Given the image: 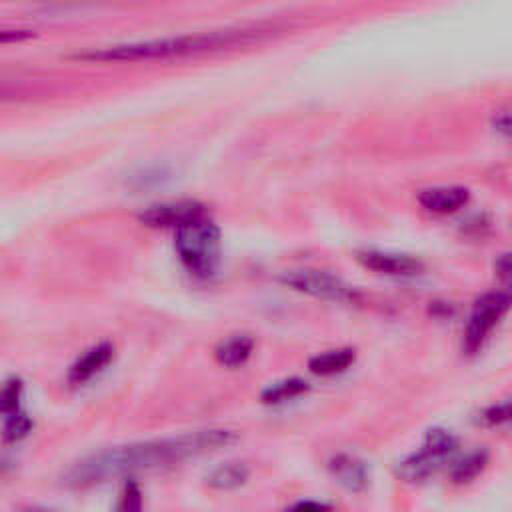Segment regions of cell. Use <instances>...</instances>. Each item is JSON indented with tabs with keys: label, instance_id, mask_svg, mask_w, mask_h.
<instances>
[{
	"label": "cell",
	"instance_id": "6da1fadb",
	"mask_svg": "<svg viewBox=\"0 0 512 512\" xmlns=\"http://www.w3.org/2000/svg\"><path fill=\"white\" fill-rule=\"evenodd\" d=\"M236 440L238 434L234 430L202 428L194 432L114 446L76 462L66 472L64 482L72 488H88L114 478H130L136 472L160 470L208 452H216L234 444Z\"/></svg>",
	"mask_w": 512,
	"mask_h": 512
},
{
	"label": "cell",
	"instance_id": "7a4b0ae2",
	"mask_svg": "<svg viewBox=\"0 0 512 512\" xmlns=\"http://www.w3.org/2000/svg\"><path fill=\"white\" fill-rule=\"evenodd\" d=\"M260 34H262L260 30H244V28L214 30V32H202V34H182V36H168V38H156V40L92 48V50L74 54V58L90 60V62L170 58V56H184V54H198V52L230 48L236 44H248V42L256 40Z\"/></svg>",
	"mask_w": 512,
	"mask_h": 512
},
{
	"label": "cell",
	"instance_id": "3957f363",
	"mask_svg": "<svg viewBox=\"0 0 512 512\" xmlns=\"http://www.w3.org/2000/svg\"><path fill=\"white\" fill-rule=\"evenodd\" d=\"M176 254L196 278H210L220 264V228L204 214L176 228Z\"/></svg>",
	"mask_w": 512,
	"mask_h": 512
},
{
	"label": "cell",
	"instance_id": "277c9868",
	"mask_svg": "<svg viewBox=\"0 0 512 512\" xmlns=\"http://www.w3.org/2000/svg\"><path fill=\"white\" fill-rule=\"evenodd\" d=\"M458 448L456 436L446 428H430L420 448L396 464V476L408 484H416L432 476Z\"/></svg>",
	"mask_w": 512,
	"mask_h": 512
},
{
	"label": "cell",
	"instance_id": "5b68a950",
	"mask_svg": "<svg viewBox=\"0 0 512 512\" xmlns=\"http://www.w3.org/2000/svg\"><path fill=\"white\" fill-rule=\"evenodd\" d=\"M280 282L296 292H302V294H308V296H314L320 300H328V302L354 304L360 300V294L354 286H350L342 278H338L326 270H318V268L286 270L280 274Z\"/></svg>",
	"mask_w": 512,
	"mask_h": 512
},
{
	"label": "cell",
	"instance_id": "8992f818",
	"mask_svg": "<svg viewBox=\"0 0 512 512\" xmlns=\"http://www.w3.org/2000/svg\"><path fill=\"white\" fill-rule=\"evenodd\" d=\"M508 308H510V296L502 290L486 292L474 302L464 328V342H462L468 354H476L482 348L488 334L502 320Z\"/></svg>",
	"mask_w": 512,
	"mask_h": 512
},
{
	"label": "cell",
	"instance_id": "52a82bcc",
	"mask_svg": "<svg viewBox=\"0 0 512 512\" xmlns=\"http://www.w3.org/2000/svg\"><path fill=\"white\" fill-rule=\"evenodd\" d=\"M206 214V208L194 200L180 202H164L148 206L140 214V222L152 228H180L190 220H196Z\"/></svg>",
	"mask_w": 512,
	"mask_h": 512
},
{
	"label": "cell",
	"instance_id": "ba28073f",
	"mask_svg": "<svg viewBox=\"0 0 512 512\" xmlns=\"http://www.w3.org/2000/svg\"><path fill=\"white\" fill-rule=\"evenodd\" d=\"M356 258L364 268L374 270L378 274H388V276H414L424 268V264L416 256L404 254V252L362 250L358 252Z\"/></svg>",
	"mask_w": 512,
	"mask_h": 512
},
{
	"label": "cell",
	"instance_id": "9c48e42d",
	"mask_svg": "<svg viewBox=\"0 0 512 512\" xmlns=\"http://www.w3.org/2000/svg\"><path fill=\"white\" fill-rule=\"evenodd\" d=\"M330 476L334 478L336 484H340L344 490L360 494L368 488L370 484V470L368 464L348 452H336L328 458L326 464Z\"/></svg>",
	"mask_w": 512,
	"mask_h": 512
},
{
	"label": "cell",
	"instance_id": "30bf717a",
	"mask_svg": "<svg viewBox=\"0 0 512 512\" xmlns=\"http://www.w3.org/2000/svg\"><path fill=\"white\" fill-rule=\"evenodd\" d=\"M114 360V346L110 342H98L84 350L68 368V384L70 386H82L90 382L94 376H98L110 362Z\"/></svg>",
	"mask_w": 512,
	"mask_h": 512
},
{
	"label": "cell",
	"instance_id": "8fae6325",
	"mask_svg": "<svg viewBox=\"0 0 512 512\" xmlns=\"http://www.w3.org/2000/svg\"><path fill=\"white\" fill-rule=\"evenodd\" d=\"M470 194L464 186H434L418 194V202L434 214H452L468 202Z\"/></svg>",
	"mask_w": 512,
	"mask_h": 512
},
{
	"label": "cell",
	"instance_id": "7c38bea8",
	"mask_svg": "<svg viewBox=\"0 0 512 512\" xmlns=\"http://www.w3.org/2000/svg\"><path fill=\"white\" fill-rule=\"evenodd\" d=\"M254 338L248 334H232L222 338L214 348V358L220 366L240 368L252 356Z\"/></svg>",
	"mask_w": 512,
	"mask_h": 512
},
{
	"label": "cell",
	"instance_id": "4fadbf2b",
	"mask_svg": "<svg viewBox=\"0 0 512 512\" xmlns=\"http://www.w3.org/2000/svg\"><path fill=\"white\" fill-rule=\"evenodd\" d=\"M356 360V350L350 346L324 350L308 360V370L316 376H334L348 370Z\"/></svg>",
	"mask_w": 512,
	"mask_h": 512
},
{
	"label": "cell",
	"instance_id": "5bb4252c",
	"mask_svg": "<svg viewBox=\"0 0 512 512\" xmlns=\"http://www.w3.org/2000/svg\"><path fill=\"white\" fill-rule=\"evenodd\" d=\"M250 478V468L244 462H224L206 474V484L212 490L230 492L244 486Z\"/></svg>",
	"mask_w": 512,
	"mask_h": 512
},
{
	"label": "cell",
	"instance_id": "9a60e30c",
	"mask_svg": "<svg viewBox=\"0 0 512 512\" xmlns=\"http://www.w3.org/2000/svg\"><path fill=\"white\" fill-rule=\"evenodd\" d=\"M310 384L298 376H290V378H282L276 380L272 384H268L262 392H260V400L264 404H280L286 400H292L304 392H308Z\"/></svg>",
	"mask_w": 512,
	"mask_h": 512
},
{
	"label": "cell",
	"instance_id": "2e32d148",
	"mask_svg": "<svg viewBox=\"0 0 512 512\" xmlns=\"http://www.w3.org/2000/svg\"><path fill=\"white\" fill-rule=\"evenodd\" d=\"M486 464H488V452L478 448V450L468 452L464 458H460L454 464L450 476L456 484H466V482H472L478 474H482Z\"/></svg>",
	"mask_w": 512,
	"mask_h": 512
},
{
	"label": "cell",
	"instance_id": "e0dca14e",
	"mask_svg": "<svg viewBox=\"0 0 512 512\" xmlns=\"http://www.w3.org/2000/svg\"><path fill=\"white\" fill-rule=\"evenodd\" d=\"M32 428H34V420L26 412L16 410L6 416L2 436L6 442H18V440L26 438L32 432Z\"/></svg>",
	"mask_w": 512,
	"mask_h": 512
},
{
	"label": "cell",
	"instance_id": "ac0fdd59",
	"mask_svg": "<svg viewBox=\"0 0 512 512\" xmlns=\"http://www.w3.org/2000/svg\"><path fill=\"white\" fill-rule=\"evenodd\" d=\"M116 512H144V500L140 484L132 478L124 480L116 500Z\"/></svg>",
	"mask_w": 512,
	"mask_h": 512
},
{
	"label": "cell",
	"instance_id": "d6986e66",
	"mask_svg": "<svg viewBox=\"0 0 512 512\" xmlns=\"http://www.w3.org/2000/svg\"><path fill=\"white\" fill-rule=\"evenodd\" d=\"M24 392V382L20 378H8L0 384V414L8 416L20 410V398Z\"/></svg>",
	"mask_w": 512,
	"mask_h": 512
},
{
	"label": "cell",
	"instance_id": "ffe728a7",
	"mask_svg": "<svg viewBox=\"0 0 512 512\" xmlns=\"http://www.w3.org/2000/svg\"><path fill=\"white\" fill-rule=\"evenodd\" d=\"M508 418H510V402L508 400L492 404L478 414V422H482L484 426H500V424L508 422Z\"/></svg>",
	"mask_w": 512,
	"mask_h": 512
},
{
	"label": "cell",
	"instance_id": "44dd1931",
	"mask_svg": "<svg viewBox=\"0 0 512 512\" xmlns=\"http://www.w3.org/2000/svg\"><path fill=\"white\" fill-rule=\"evenodd\" d=\"M170 178V172L162 166H154V168H144L138 176H134V186L140 190V188H148L150 184L158 186L162 184L164 180Z\"/></svg>",
	"mask_w": 512,
	"mask_h": 512
},
{
	"label": "cell",
	"instance_id": "7402d4cb",
	"mask_svg": "<svg viewBox=\"0 0 512 512\" xmlns=\"http://www.w3.org/2000/svg\"><path fill=\"white\" fill-rule=\"evenodd\" d=\"M334 506L328 504V502H322V500H296L294 504L286 506L284 512H332Z\"/></svg>",
	"mask_w": 512,
	"mask_h": 512
},
{
	"label": "cell",
	"instance_id": "603a6c76",
	"mask_svg": "<svg viewBox=\"0 0 512 512\" xmlns=\"http://www.w3.org/2000/svg\"><path fill=\"white\" fill-rule=\"evenodd\" d=\"M30 36H32V32H28V30H0V44L26 40V38H30Z\"/></svg>",
	"mask_w": 512,
	"mask_h": 512
},
{
	"label": "cell",
	"instance_id": "cb8c5ba5",
	"mask_svg": "<svg viewBox=\"0 0 512 512\" xmlns=\"http://www.w3.org/2000/svg\"><path fill=\"white\" fill-rule=\"evenodd\" d=\"M496 272L508 280V272H510V260H508V254H500V258L496 260Z\"/></svg>",
	"mask_w": 512,
	"mask_h": 512
},
{
	"label": "cell",
	"instance_id": "d4e9b609",
	"mask_svg": "<svg viewBox=\"0 0 512 512\" xmlns=\"http://www.w3.org/2000/svg\"><path fill=\"white\" fill-rule=\"evenodd\" d=\"M508 114L506 112H502V116H500V120H496V128L500 130V132H504V134H508Z\"/></svg>",
	"mask_w": 512,
	"mask_h": 512
},
{
	"label": "cell",
	"instance_id": "484cf974",
	"mask_svg": "<svg viewBox=\"0 0 512 512\" xmlns=\"http://www.w3.org/2000/svg\"><path fill=\"white\" fill-rule=\"evenodd\" d=\"M26 512H48V510H42V508H30V510H26Z\"/></svg>",
	"mask_w": 512,
	"mask_h": 512
}]
</instances>
